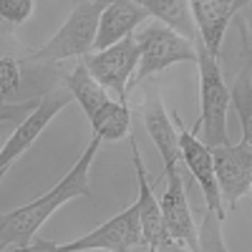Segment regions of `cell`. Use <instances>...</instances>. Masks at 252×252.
I'll use <instances>...</instances> for the list:
<instances>
[{"instance_id": "obj_9", "label": "cell", "mask_w": 252, "mask_h": 252, "mask_svg": "<svg viewBox=\"0 0 252 252\" xmlns=\"http://www.w3.org/2000/svg\"><path fill=\"white\" fill-rule=\"evenodd\" d=\"M209 152L222 202H227V207H237V202L252 189V141L209 146Z\"/></svg>"}, {"instance_id": "obj_1", "label": "cell", "mask_w": 252, "mask_h": 252, "mask_svg": "<svg viewBox=\"0 0 252 252\" xmlns=\"http://www.w3.org/2000/svg\"><path fill=\"white\" fill-rule=\"evenodd\" d=\"M98 146H101V139L94 134L86 152L78 157V161L66 172V177H61V182L53 189H48L46 194H40L38 199L13 209L8 215H0V252L3 250H28L35 232L43 227V222L56 209H61L66 202H71L76 197H91L89 172H91V164H94Z\"/></svg>"}, {"instance_id": "obj_10", "label": "cell", "mask_w": 252, "mask_h": 252, "mask_svg": "<svg viewBox=\"0 0 252 252\" xmlns=\"http://www.w3.org/2000/svg\"><path fill=\"white\" fill-rule=\"evenodd\" d=\"M53 63H38L33 51H26L20 43L0 31V101H26L28 83L35 81L38 73L51 71Z\"/></svg>"}, {"instance_id": "obj_21", "label": "cell", "mask_w": 252, "mask_h": 252, "mask_svg": "<svg viewBox=\"0 0 252 252\" xmlns=\"http://www.w3.org/2000/svg\"><path fill=\"white\" fill-rule=\"evenodd\" d=\"M35 98H26V101H0V124H18V121H23L33 109H35Z\"/></svg>"}, {"instance_id": "obj_15", "label": "cell", "mask_w": 252, "mask_h": 252, "mask_svg": "<svg viewBox=\"0 0 252 252\" xmlns=\"http://www.w3.org/2000/svg\"><path fill=\"white\" fill-rule=\"evenodd\" d=\"M146 18H149V13L139 3H134V0H109L98 15L94 51H101V48L116 43V40L131 35L136 26H141Z\"/></svg>"}, {"instance_id": "obj_3", "label": "cell", "mask_w": 252, "mask_h": 252, "mask_svg": "<svg viewBox=\"0 0 252 252\" xmlns=\"http://www.w3.org/2000/svg\"><path fill=\"white\" fill-rule=\"evenodd\" d=\"M134 40L139 48V61L129 78V86H139L141 81L161 73L164 68L174 66V63H194L197 61V51H194L192 40L179 35L177 31H172L164 23L146 26Z\"/></svg>"}, {"instance_id": "obj_16", "label": "cell", "mask_w": 252, "mask_h": 252, "mask_svg": "<svg viewBox=\"0 0 252 252\" xmlns=\"http://www.w3.org/2000/svg\"><path fill=\"white\" fill-rule=\"evenodd\" d=\"M63 83H66V89L71 91L73 101H78V106L83 109V114H86V119H91L103 103L109 101V94L106 89L101 86V83L89 73V68L83 66V61L78 58V63L66 73V78H63Z\"/></svg>"}, {"instance_id": "obj_5", "label": "cell", "mask_w": 252, "mask_h": 252, "mask_svg": "<svg viewBox=\"0 0 252 252\" xmlns=\"http://www.w3.org/2000/svg\"><path fill=\"white\" fill-rule=\"evenodd\" d=\"M28 250H43V252H83V250H114V252H126V250H144L141 242V227H139V217H136V207H126L124 212H119L116 217H111L109 222H103L101 227H96L94 232L83 235L73 242L66 245H56V242H46V240H35L33 245H28Z\"/></svg>"}, {"instance_id": "obj_7", "label": "cell", "mask_w": 252, "mask_h": 252, "mask_svg": "<svg viewBox=\"0 0 252 252\" xmlns=\"http://www.w3.org/2000/svg\"><path fill=\"white\" fill-rule=\"evenodd\" d=\"M131 144V164H134V172H136V184H139V192H136V217H139V227H141V242H144V250H154V252H161V250H184L177 240L169 237L166 232V224H164V217H161V207H159V199H157V192L149 182V172L144 166V159L139 154V146L134 141V136H126Z\"/></svg>"}, {"instance_id": "obj_20", "label": "cell", "mask_w": 252, "mask_h": 252, "mask_svg": "<svg viewBox=\"0 0 252 252\" xmlns=\"http://www.w3.org/2000/svg\"><path fill=\"white\" fill-rule=\"evenodd\" d=\"M33 15V0H0V20L8 28H18Z\"/></svg>"}, {"instance_id": "obj_11", "label": "cell", "mask_w": 252, "mask_h": 252, "mask_svg": "<svg viewBox=\"0 0 252 252\" xmlns=\"http://www.w3.org/2000/svg\"><path fill=\"white\" fill-rule=\"evenodd\" d=\"M172 121L177 124V134H179V159L187 164V169L192 172L194 182L202 189L204 202H207V215L220 220V222H224V202L220 197V187H217V177H215V164H212V152H209V146H204L197 139V134L184 129L179 116H174Z\"/></svg>"}, {"instance_id": "obj_13", "label": "cell", "mask_w": 252, "mask_h": 252, "mask_svg": "<svg viewBox=\"0 0 252 252\" xmlns=\"http://www.w3.org/2000/svg\"><path fill=\"white\" fill-rule=\"evenodd\" d=\"M166 179V189L159 197V207H161V217L166 224V232L172 240H177L184 250H199V232L194 217L189 212V202H187V192H184V182L179 172L164 174Z\"/></svg>"}, {"instance_id": "obj_2", "label": "cell", "mask_w": 252, "mask_h": 252, "mask_svg": "<svg viewBox=\"0 0 252 252\" xmlns=\"http://www.w3.org/2000/svg\"><path fill=\"white\" fill-rule=\"evenodd\" d=\"M197 51V66H199V121L192 134H199L197 139L204 146H220L229 144L227 134V109H229V89L222 76L220 58L209 56L207 48L199 43V38L192 40Z\"/></svg>"}, {"instance_id": "obj_22", "label": "cell", "mask_w": 252, "mask_h": 252, "mask_svg": "<svg viewBox=\"0 0 252 252\" xmlns=\"http://www.w3.org/2000/svg\"><path fill=\"white\" fill-rule=\"evenodd\" d=\"M5 174H8V169H0V179H3Z\"/></svg>"}, {"instance_id": "obj_4", "label": "cell", "mask_w": 252, "mask_h": 252, "mask_svg": "<svg viewBox=\"0 0 252 252\" xmlns=\"http://www.w3.org/2000/svg\"><path fill=\"white\" fill-rule=\"evenodd\" d=\"M106 3L109 0H83V3H78L66 18V23L58 28V33L33 51V58L38 63H56L66 58H81L94 51L98 15Z\"/></svg>"}, {"instance_id": "obj_19", "label": "cell", "mask_w": 252, "mask_h": 252, "mask_svg": "<svg viewBox=\"0 0 252 252\" xmlns=\"http://www.w3.org/2000/svg\"><path fill=\"white\" fill-rule=\"evenodd\" d=\"M229 103H235L240 124H242V141H252V81H250V66L237 76L232 91H229Z\"/></svg>"}, {"instance_id": "obj_17", "label": "cell", "mask_w": 252, "mask_h": 252, "mask_svg": "<svg viewBox=\"0 0 252 252\" xmlns=\"http://www.w3.org/2000/svg\"><path fill=\"white\" fill-rule=\"evenodd\" d=\"M134 3H139L149 15H154L159 23L169 26L179 35H184L189 40L197 38L192 10H189V0H134Z\"/></svg>"}, {"instance_id": "obj_8", "label": "cell", "mask_w": 252, "mask_h": 252, "mask_svg": "<svg viewBox=\"0 0 252 252\" xmlns=\"http://www.w3.org/2000/svg\"><path fill=\"white\" fill-rule=\"evenodd\" d=\"M81 61L103 89L116 91L119 101L126 103L129 78H131V73L136 68V61H139V48H136L134 35H126V38L116 40V43L101 48V51H89L86 56H81Z\"/></svg>"}, {"instance_id": "obj_14", "label": "cell", "mask_w": 252, "mask_h": 252, "mask_svg": "<svg viewBox=\"0 0 252 252\" xmlns=\"http://www.w3.org/2000/svg\"><path fill=\"white\" fill-rule=\"evenodd\" d=\"M141 116H144L146 131H149L157 152L164 161V174L179 172V134H177L172 116L166 114L164 103H161L159 86H152L149 94H146L141 103Z\"/></svg>"}, {"instance_id": "obj_6", "label": "cell", "mask_w": 252, "mask_h": 252, "mask_svg": "<svg viewBox=\"0 0 252 252\" xmlns=\"http://www.w3.org/2000/svg\"><path fill=\"white\" fill-rule=\"evenodd\" d=\"M71 101H73V96L66 89V83H63V86H56L53 83L51 89H46V94L38 98L35 109L23 121H18L15 131L8 136V141L3 146H0V169H10V164L31 149V144L40 136V131H43L53 121V116L61 109H66Z\"/></svg>"}, {"instance_id": "obj_12", "label": "cell", "mask_w": 252, "mask_h": 252, "mask_svg": "<svg viewBox=\"0 0 252 252\" xmlns=\"http://www.w3.org/2000/svg\"><path fill=\"white\" fill-rule=\"evenodd\" d=\"M245 5H250V0H189L197 38L209 56L220 58L227 26Z\"/></svg>"}, {"instance_id": "obj_18", "label": "cell", "mask_w": 252, "mask_h": 252, "mask_svg": "<svg viewBox=\"0 0 252 252\" xmlns=\"http://www.w3.org/2000/svg\"><path fill=\"white\" fill-rule=\"evenodd\" d=\"M94 134L101 139V141H119V139H126L129 136V129H131V114H129V106L124 101H114L109 98L103 106L89 119Z\"/></svg>"}]
</instances>
